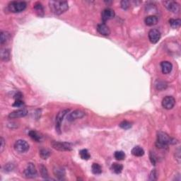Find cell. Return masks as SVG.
I'll list each match as a JSON object with an SVG mask.
<instances>
[{
    "label": "cell",
    "mask_w": 181,
    "mask_h": 181,
    "mask_svg": "<svg viewBox=\"0 0 181 181\" xmlns=\"http://www.w3.org/2000/svg\"><path fill=\"white\" fill-rule=\"evenodd\" d=\"M49 6L51 12L56 15L63 14L69 9V4L66 1H50Z\"/></svg>",
    "instance_id": "cell-1"
},
{
    "label": "cell",
    "mask_w": 181,
    "mask_h": 181,
    "mask_svg": "<svg viewBox=\"0 0 181 181\" xmlns=\"http://www.w3.org/2000/svg\"><path fill=\"white\" fill-rule=\"evenodd\" d=\"M175 139L168 135L167 134L163 132H159L157 134V140L156 142V146L159 149H165L170 144H175Z\"/></svg>",
    "instance_id": "cell-2"
},
{
    "label": "cell",
    "mask_w": 181,
    "mask_h": 181,
    "mask_svg": "<svg viewBox=\"0 0 181 181\" xmlns=\"http://www.w3.org/2000/svg\"><path fill=\"white\" fill-rule=\"evenodd\" d=\"M26 8V3L25 1H12L9 4L8 9L11 12L19 13L24 11Z\"/></svg>",
    "instance_id": "cell-3"
},
{
    "label": "cell",
    "mask_w": 181,
    "mask_h": 181,
    "mask_svg": "<svg viewBox=\"0 0 181 181\" xmlns=\"http://www.w3.org/2000/svg\"><path fill=\"white\" fill-rule=\"evenodd\" d=\"M14 149L17 152L23 154V153H26L28 151L29 145L25 140L19 139L17 140L14 144Z\"/></svg>",
    "instance_id": "cell-4"
},
{
    "label": "cell",
    "mask_w": 181,
    "mask_h": 181,
    "mask_svg": "<svg viewBox=\"0 0 181 181\" xmlns=\"http://www.w3.org/2000/svg\"><path fill=\"white\" fill-rule=\"evenodd\" d=\"M51 145L53 148L59 151H70L72 149V146L68 142L53 141Z\"/></svg>",
    "instance_id": "cell-5"
},
{
    "label": "cell",
    "mask_w": 181,
    "mask_h": 181,
    "mask_svg": "<svg viewBox=\"0 0 181 181\" xmlns=\"http://www.w3.org/2000/svg\"><path fill=\"white\" fill-rule=\"evenodd\" d=\"M164 6L170 12L177 14L180 12V5L176 1H167L163 2Z\"/></svg>",
    "instance_id": "cell-6"
},
{
    "label": "cell",
    "mask_w": 181,
    "mask_h": 181,
    "mask_svg": "<svg viewBox=\"0 0 181 181\" xmlns=\"http://www.w3.org/2000/svg\"><path fill=\"white\" fill-rule=\"evenodd\" d=\"M175 104V100L173 96H167L162 101V106L166 110H171L174 107Z\"/></svg>",
    "instance_id": "cell-7"
},
{
    "label": "cell",
    "mask_w": 181,
    "mask_h": 181,
    "mask_svg": "<svg viewBox=\"0 0 181 181\" xmlns=\"http://www.w3.org/2000/svg\"><path fill=\"white\" fill-rule=\"evenodd\" d=\"M25 176L28 178H35L37 176V171L33 163H29L24 171Z\"/></svg>",
    "instance_id": "cell-8"
},
{
    "label": "cell",
    "mask_w": 181,
    "mask_h": 181,
    "mask_svg": "<svg viewBox=\"0 0 181 181\" xmlns=\"http://www.w3.org/2000/svg\"><path fill=\"white\" fill-rule=\"evenodd\" d=\"M85 115H86V113H85L84 111H82V110H74L73 112H70L69 115H68L67 120L69 122H72L77 119H81V118L84 117Z\"/></svg>",
    "instance_id": "cell-9"
},
{
    "label": "cell",
    "mask_w": 181,
    "mask_h": 181,
    "mask_svg": "<svg viewBox=\"0 0 181 181\" xmlns=\"http://www.w3.org/2000/svg\"><path fill=\"white\" fill-rule=\"evenodd\" d=\"M149 39L150 40L151 43H156L158 42V40L161 38V33L160 31L157 29H151L149 31Z\"/></svg>",
    "instance_id": "cell-10"
},
{
    "label": "cell",
    "mask_w": 181,
    "mask_h": 181,
    "mask_svg": "<svg viewBox=\"0 0 181 181\" xmlns=\"http://www.w3.org/2000/svg\"><path fill=\"white\" fill-rule=\"evenodd\" d=\"M69 112V110H63L62 111H60L56 117V130L58 131V132H60L61 130V125H62V122L63 121V119L64 118V116L66 115L67 112Z\"/></svg>",
    "instance_id": "cell-11"
},
{
    "label": "cell",
    "mask_w": 181,
    "mask_h": 181,
    "mask_svg": "<svg viewBox=\"0 0 181 181\" xmlns=\"http://www.w3.org/2000/svg\"><path fill=\"white\" fill-rule=\"evenodd\" d=\"M115 12L111 9H106L102 12L101 14V18L103 22H106L108 20L112 19L115 17Z\"/></svg>",
    "instance_id": "cell-12"
},
{
    "label": "cell",
    "mask_w": 181,
    "mask_h": 181,
    "mask_svg": "<svg viewBox=\"0 0 181 181\" xmlns=\"http://www.w3.org/2000/svg\"><path fill=\"white\" fill-rule=\"evenodd\" d=\"M28 112L26 109H20V110H15V111L11 112L9 115V118L10 119H16V118L25 117L27 115Z\"/></svg>",
    "instance_id": "cell-13"
},
{
    "label": "cell",
    "mask_w": 181,
    "mask_h": 181,
    "mask_svg": "<svg viewBox=\"0 0 181 181\" xmlns=\"http://www.w3.org/2000/svg\"><path fill=\"white\" fill-rule=\"evenodd\" d=\"M97 31L102 36H108L110 34V30L108 26H106L105 23H101L99 24L97 26Z\"/></svg>",
    "instance_id": "cell-14"
},
{
    "label": "cell",
    "mask_w": 181,
    "mask_h": 181,
    "mask_svg": "<svg viewBox=\"0 0 181 181\" xmlns=\"http://www.w3.org/2000/svg\"><path fill=\"white\" fill-rule=\"evenodd\" d=\"M161 71L164 74H168L172 71L173 65L172 64L168 61H163L161 63Z\"/></svg>",
    "instance_id": "cell-15"
},
{
    "label": "cell",
    "mask_w": 181,
    "mask_h": 181,
    "mask_svg": "<svg viewBox=\"0 0 181 181\" xmlns=\"http://www.w3.org/2000/svg\"><path fill=\"white\" fill-rule=\"evenodd\" d=\"M145 22L146 25L149 26H152L156 25L158 23V18L156 16H149L146 17Z\"/></svg>",
    "instance_id": "cell-16"
},
{
    "label": "cell",
    "mask_w": 181,
    "mask_h": 181,
    "mask_svg": "<svg viewBox=\"0 0 181 181\" xmlns=\"http://www.w3.org/2000/svg\"><path fill=\"white\" fill-rule=\"evenodd\" d=\"M53 172H54V174L56 177H58L59 179H62L65 175V171L63 168L60 167V166H58V167H55L54 170H53Z\"/></svg>",
    "instance_id": "cell-17"
},
{
    "label": "cell",
    "mask_w": 181,
    "mask_h": 181,
    "mask_svg": "<svg viewBox=\"0 0 181 181\" xmlns=\"http://www.w3.org/2000/svg\"><path fill=\"white\" fill-rule=\"evenodd\" d=\"M132 154L134 156L140 157L145 154V151H144V149L142 147H139V146H136V147H134L132 149Z\"/></svg>",
    "instance_id": "cell-18"
},
{
    "label": "cell",
    "mask_w": 181,
    "mask_h": 181,
    "mask_svg": "<svg viewBox=\"0 0 181 181\" xmlns=\"http://www.w3.org/2000/svg\"><path fill=\"white\" fill-rule=\"evenodd\" d=\"M29 136L31 139L35 140L36 142H39L42 140V136H41V134H40L39 133L35 130H31L29 132Z\"/></svg>",
    "instance_id": "cell-19"
},
{
    "label": "cell",
    "mask_w": 181,
    "mask_h": 181,
    "mask_svg": "<svg viewBox=\"0 0 181 181\" xmlns=\"http://www.w3.org/2000/svg\"><path fill=\"white\" fill-rule=\"evenodd\" d=\"M10 38V34L6 31H1L0 34V42L1 44H4L8 41Z\"/></svg>",
    "instance_id": "cell-20"
},
{
    "label": "cell",
    "mask_w": 181,
    "mask_h": 181,
    "mask_svg": "<svg viewBox=\"0 0 181 181\" xmlns=\"http://www.w3.org/2000/svg\"><path fill=\"white\" fill-rule=\"evenodd\" d=\"M1 58L2 60L8 61L10 59V52L8 49H2L1 50Z\"/></svg>",
    "instance_id": "cell-21"
},
{
    "label": "cell",
    "mask_w": 181,
    "mask_h": 181,
    "mask_svg": "<svg viewBox=\"0 0 181 181\" xmlns=\"http://www.w3.org/2000/svg\"><path fill=\"white\" fill-rule=\"evenodd\" d=\"M123 169V166L122 164L118 163H114L112 165V170L114 173L116 174H119L122 172Z\"/></svg>",
    "instance_id": "cell-22"
},
{
    "label": "cell",
    "mask_w": 181,
    "mask_h": 181,
    "mask_svg": "<svg viewBox=\"0 0 181 181\" xmlns=\"http://www.w3.org/2000/svg\"><path fill=\"white\" fill-rule=\"evenodd\" d=\"M91 171L93 174L99 175L102 173V168H101V166L99 164L93 163V165L91 166Z\"/></svg>",
    "instance_id": "cell-23"
},
{
    "label": "cell",
    "mask_w": 181,
    "mask_h": 181,
    "mask_svg": "<svg viewBox=\"0 0 181 181\" xmlns=\"http://www.w3.org/2000/svg\"><path fill=\"white\" fill-rule=\"evenodd\" d=\"M79 155L83 160H88L90 158V155L87 149H82L79 151Z\"/></svg>",
    "instance_id": "cell-24"
},
{
    "label": "cell",
    "mask_w": 181,
    "mask_h": 181,
    "mask_svg": "<svg viewBox=\"0 0 181 181\" xmlns=\"http://www.w3.org/2000/svg\"><path fill=\"white\" fill-rule=\"evenodd\" d=\"M34 9L36 11V12L38 13L39 16H43L44 14V9L43 7L40 3H36L34 5Z\"/></svg>",
    "instance_id": "cell-25"
},
{
    "label": "cell",
    "mask_w": 181,
    "mask_h": 181,
    "mask_svg": "<svg viewBox=\"0 0 181 181\" xmlns=\"http://www.w3.org/2000/svg\"><path fill=\"white\" fill-rule=\"evenodd\" d=\"M114 156L118 161H122L125 159V154L123 151H117L114 154Z\"/></svg>",
    "instance_id": "cell-26"
},
{
    "label": "cell",
    "mask_w": 181,
    "mask_h": 181,
    "mask_svg": "<svg viewBox=\"0 0 181 181\" xmlns=\"http://www.w3.org/2000/svg\"><path fill=\"white\" fill-rule=\"evenodd\" d=\"M169 23L173 28H178L181 24V21L180 19H171L169 20Z\"/></svg>",
    "instance_id": "cell-27"
},
{
    "label": "cell",
    "mask_w": 181,
    "mask_h": 181,
    "mask_svg": "<svg viewBox=\"0 0 181 181\" xmlns=\"http://www.w3.org/2000/svg\"><path fill=\"white\" fill-rule=\"evenodd\" d=\"M50 152L47 149H41L40 151V156L42 159H47L50 156Z\"/></svg>",
    "instance_id": "cell-28"
},
{
    "label": "cell",
    "mask_w": 181,
    "mask_h": 181,
    "mask_svg": "<svg viewBox=\"0 0 181 181\" xmlns=\"http://www.w3.org/2000/svg\"><path fill=\"white\" fill-rule=\"evenodd\" d=\"M119 125L122 129H124V130H129L132 127V123L126 120L123 121Z\"/></svg>",
    "instance_id": "cell-29"
},
{
    "label": "cell",
    "mask_w": 181,
    "mask_h": 181,
    "mask_svg": "<svg viewBox=\"0 0 181 181\" xmlns=\"http://www.w3.org/2000/svg\"><path fill=\"white\" fill-rule=\"evenodd\" d=\"M40 173H41L42 177L43 178L47 179L48 178V172H47V169L43 165L40 166Z\"/></svg>",
    "instance_id": "cell-30"
},
{
    "label": "cell",
    "mask_w": 181,
    "mask_h": 181,
    "mask_svg": "<svg viewBox=\"0 0 181 181\" xmlns=\"http://www.w3.org/2000/svg\"><path fill=\"white\" fill-rule=\"evenodd\" d=\"M130 6V2L126 0H124V1H121V7L123 9H127Z\"/></svg>",
    "instance_id": "cell-31"
},
{
    "label": "cell",
    "mask_w": 181,
    "mask_h": 181,
    "mask_svg": "<svg viewBox=\"0 0 181 181\" xmlns=\"http://www.w3.org/2000/svg\"><path fill=\"white\" fill-rule=\"evenodd\" d=\"M23 105V102L22 101V100H16L15 103L13 104V106L14 107H21Z\"/></svg>",
    "instance_id": "cell-32"
},
{
    "label": "cell",
    "mask_w": 181,
    "mask_h": 181,
    "mask_svg": "<svg viewBox=\"0 0 181 181\" xmlns=\"http://www.w3.org/2000/svg\"><path fill=\"white\" fill-rule=\"evenodd\" d=\"M14 169V165L12 163H8L4 166L5 171H12V169Z\"/></svg>",
    "instance_id": "cell-33"
},
{
    "label": "cell",
    "mask_w": 181,
    "mask_h": 181,
    "mask_svg": "<svg viewBox=\"0 0 181 181\" xmlns=\"http://www.w3.org/2000/svg\"><path fill=\"white\" fill-rule=\"evenodd\" d=\"M4 145H5V142L4 139H3L2 137L1 138V147H0V152H2L4 150Z\"/></svg>",
    "instance_id": "cell-34"
}]
</instances>
